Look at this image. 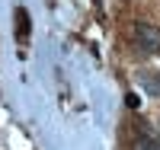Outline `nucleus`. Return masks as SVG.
<instances>
[{"mask_svg":"<svg viewBox=\"0 0 160 150\" xmlns=\"http://www.w3.org/2000/svg\"><path fill=\"white\" fill-rule=\"evenodd\" d=\"M16 35L19 38L29 35V13H26V10H16Z\"/></svg>","mask_w":160,"mask_h":150,"instance_id":"nucleus-2","label":"nucleus"},{"mask_svg":"<svg viewBox=\"0 0 160 150\" xmlns=\"http://www.w3.org/2000/svg\"><path fill=\"white\" fill-rule=\"evenodd\" d=\"M135 42L141 51H148V54H160V29L154 22H144L138 19L135 22Z\"/></svg>","mask_w":160,"mask_h":150,"instance_id":"nucleus-1","label":"nucleus"},{"mask_svg":"<svg viewBox=\"0 0 160 150\" xmlns=\"http://www.w3.org/2000/svg\"><path fill=\"white\" fill-rule=\"evenodd\" d=\"M125 102H128V109H138L141 102H138V96H135V93H128V96H125Z\"/></svg>","mask_w":160,"mask_h":150,"instance_id":"nucleus-4","label":"nucleus"},{"mask_svg":"<svg viewBox=\"0 0 160 150\" xmlns=\"http://www.w3.org/2000/svg\"><path fill=\"white\" fill-rule=\"evenodd\" d=\"M157 80H160V74H157Z\"/></svg>","mask_w":160,"mask_h":150,"instance_id":"nucleus-5","label":"nucleus"},{"mask_svg":"<svg viewBox=\"0 0 160 150\" xmlns=\"http://www.w3.org/2000/svg\"><path fill=\"white\" fill-rule=\"evenodd\" d=\"M131 150H160V141L157 138H138L131 144Z\"/></svg>","mask_w":160,"mask_h":150,"instance_id":"nucleus-3","label":"nucleus"}]
</instances>
